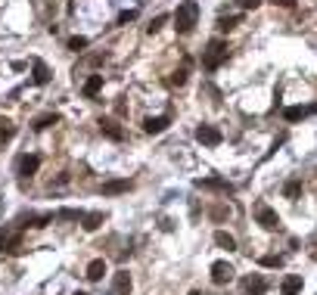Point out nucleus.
Returning <instances> with one entry per match:
<instances>
[{
    "label": "nucleus",
    "instance_id": "obj_12",
    "mask_svg": "<svg viewBox=\"0 0 317 295\" xmlns=\"http://www.w3.org/2000/svg\"><path fill=\"white\" fill-rule=\"evenodd\" d=\"M100 131H103L109 140H121V137H124V131H121V127H118L115 121H109V118H103V121H100Z\"/></svg>",
    "mask_w": 317,
    "mask_h": 295
},
{
    "label": "nucleus",
    "instance_id": "obj_27",
    "mask_svg": "<svg viewBox=\"0 0 317 295\" xmlns=\"http://www.w3.org/2000/svg\"><path fill=\"white\" fill-rule=\"evenodd\" d=\"M165 22H168V16H156V19L146 25V31H149V34H156V31H159V28H162Z\"/></svg>",
    "mask_w": 317,
    "mask_h": 295
},
{
    "label": "nucleus",
    "instance_id": "obj_24",
    "mask_svg": "<svg viewBox=\"0 0 317 295\" xmlns=\"http://www.w3.org/2000/svg\"><path fill=\"white\" fill-rule=\"evenodd\" d=\"M56 121H59L56 115H41V118L34 121V131H44V127H50V124H56Z\"/></svg>",
    "mask_w": 317,
    "mask_h": 295
},
{
    "label": "nucleus",
    "instance_id": "obj_16",
    "mask_svg": "<svg viewBox=\"0 0 317 295\" xmlns=\"http://www.w3.org/2000/svg\"><path fill=\"white\" fill-rule=\"evenodd\" d=\"M81 220H84V230H87V233H93V230H100V227H103V220H106V214H100V211H93V214H84Z\"/></svg>",
    "mask_w": 317,
    "mask_h": 295
},
{
    "label": "nucleus",
    "instance_id": "obj_21",
    "mask_svg": "<svg viewBox=\"0 0 317 295\" xmlns=\"http://www.w3.org/2000/svg\"><path fill=\"white\" fill-rule=\"evenodd\" d=\"M283 196L286 199H298V196H302V180H289L283 187Z\"/></svg>",
    "mask_w": 317,
    "mask_h": 295
},
{
    "label": "nucleus",
    "instance_id": "obj_30",
    "mask_svg": "<svg viewBox=\"0 0 317 295\" xmlns=\"http://www.w3.org/2000/svg\"><path fill=\"white\" fill-rule=\"evenodd\" d=\"M236 4H239L242 10H255V7L261 4V0H236Z\"/></svg>",
    "mask_w": 317,
    "mask_h": 295
},
{
    "label": "nucleus",
    "instance_id": "obj_20",
    "mask_svg": "<svg viewBox=\"0 0 317 295\" xmlns=\"http://www.w3.org/2000/svg\"><path fill=\"white\" fill-rule=\"evenodd\" d=\"M13 134H16V124L4 118V121H0V143H10V140H13Z\"/></svg>",
    "mask_w": 317,
    "mask_h": 295
},
{
    "label": "nucleus",
    "instance_id": "obj_32",
    "mask_svg": "<svg viewBox=\"0 0 317 295\" xmlns=\"http://www.w3.org/2000/svg\"><path fill=\"white\" fill-rule=\"evenodd\" d=\"M134 16H137V13H134V10H131V13H121V19H118V22H121V25H128V22H131V19H134Z\"/></svg>",
    "mask_w": 317,
    "mask_h": 295
},
{
    "label": "nucleus",
    "instance_id": "obj_7",
    "mask_svg": "<svg viewBox=\"0 0 317 295\" xmlns=\"http://www.w3.org/2000/svg\"><path fill=\"white\" fill-rule=\"evenodd\" d=\"M128 292H131V273L118 270L115 280H112V295H128Z\"/></svg>",
    "mask_w": 317,
    "mask_h": 295
},
{
    "label": "nucleus",
    "instance_id": "obj_1",
    "mask_svg": "<svg viewBox=\"0 0 317 295\" xmlns=\"http://www.w3.org/2000/svg\"><path fill=\"white\" fill-rule=\"evenodd\" d=\"M196 19H199V4H196V0H183V4L177 7V13H174L177 34H190L196 28Z\"/></svg>",
    "mask_w": 317,
    "mask_h": 295
},
{
    "label": "nucleus",
    "instance_id": "obj_22",
    "mask_svg": "<svg viewBox=\"0 0 317 295\" xmlns=\"http://www.w3.org/2000/svg\"><path fill=\"white\" fill-rule=\"evenodd\" d=\"M258 264L261 267H283V258H280V255H261Z\"/></svg>",
    "mask_w": 317,
    "mask_h": 295
},
{
    "label": "nucleus",
    "instance_id": "obj_11",
    "mask_svg": "<svg viewBox=\"0 0 317 295\" xmlns=\"http://www.w3.org/2000/svg\"><path fill=\"white\" fill-rule=\"evenodd\" d=\"M311 112H317V106H311V109H305V106H289L286 112H283V118H286V121H298V118H305V115H311Z\"/></svg>",
    "mask_w": 317,
    "mask_h": 295
},
{
    "label": "nucleus",
    "instance_id": "obj_28",
    "mask_svg": "<svg viewBox=\"0 0 317 295\" xmlns=\"http://www.w3.org/2000/svg\"><path fill=\"white\" fill-rule=\"evenodd\" d=\"M84 47H87V38H72L69 41V50H75V53H81Z\"/></svg>",
    "mask_w": 317,
    "mask_h": 295
},
{
    "label": "nucleus",
    "instance_id": "obj_19",
    "mask_svg": "<svg viewBox=\"0 0 317 295\" xmlns=\"http://www.w3.org/2000/svg\"><path fill=\"white\" fill-rule=\"evenodd\" d=\"M199 187H209V190H221V193H233V187L227 180H218V177H212V180H196Z\"/></svg>",
    "mask_w": 317,
    "mask_h": 295
},
{
    "label": "nucleus",
    "instance_id": "obj_3",
    "mask_svg": "<svg viewBox=\"0 0 317 295\" xmlns=\"http://www.w3.org/2000/svg\"><path fill=\"white\" fill-rule=\"evenodd\" d=\"M255 220L265 230H280V214L268 205V202H255Z\"/></svg>",
    "mask_w": 317,
    "mask_h": 295
},
{
    "label": "nucleus",
    "instance_id": "obj_17",
    "mask_svg": "<svg viewBox=\"0 0 317 295\" xmlns=\"http://www.w3.org/2000/svg\"><path fill=\"white\" fill-rule=\"evenodd\" d=\"M280 292H283V295H298V292H302V276H286L283 286H280Z\"/></svg>",
    "mask_w": 317,
    "mask_h": 295
},
{
    "label": "nucleus",
    "instance_id": "obj_13",
    "mask_svg": "<svg viewBox=\"0 0 317 295\" xmlns=\"http://www.w3.org/2000/svg\"><path fill=\"white\" fill-rule=\"evenodd\" d=\"M81 90H84V97H97L100 90H103V75H90Z\"/></svg>",
    "mask_w": 317,
    "mask_h": 295
},
{
    "label": "nucleus",
    "instance_id": "obj_15",
    "mask_svg": "<svg viewBox=\"0 0 317 295\" xmlns=\"http://www.w3.org/2000/svg\"><path fill=\"white\" fill-rule=\"evenodd\" d=\"M31 68H34V84H47L50 81V68L44 65V59H34Z\"/></svg>",
    "mask_w": 317,
    "mask_h": 295
},
{
    "label": "nucleus",
    "instance_id": "obj_25",
    "mask_svg": "<svg viewBox=\"0 0 317 295\" xmlns=\"http://www.w3.org/2000/svg\"><path fill=\"white\" fill-rule=\"evenodd\" d=\"M186 65H190V59L183 62V68H177L174 75H171V84H177V87H180V84H186Z\"/></svg>",
    "mask_w": 317,
    "mask_h": 295
},
{
    "label": "nucleus",
    "instance_id": "obj_8",
    "mask_svg": "<svg viewBox=\"0 0 317 295\" xmlns=\"http://www.w3.org/2000/svg\"><path fill=\"white\" fill-rule=\"evenodd\" d=\"M37 168H41V156H22V162H19V174L22 177H31Z\"/></svg>",
    "mask_w": 317,
    "mask_h": 295
},
{
    "label": "nucleus",
    "instance_id": "obj_34",
    "mask_svg": "<svg viewBox=\"0 0 317 295\" xmlns=\"http://www.w3.org/2000/svg\"><path fill=\"white\" fill-rule=\"evenodd\" d=\"M190 295H199V292H190Z\"/></svg>",
    "mask_w": 317,
    "mask_h": 295
},
{
    "label": "nucleus",
    "instance_id": "obj_33",
    "mask_svg": "<svg viewBox=\"0 0 317 295\" xmlns=\"http://www.w3.org/2000/svg\"><path fill=\"white\" fill-rule=\"evenodd\" d=\"M75 295H84V292H75Z\"/></svg>",
    "mask_w": 317,
    "mask_h": 295
},
{
    "label": "nucleus",
    "instance_id": "obj_29",
    "mask_svg": "<svg viewBox=\"0 0 317 295\" xmlns=\"http://www.w3.org/2000/svg\"><path fill=\"white\" fill-rule=\"evenodd\" d=\"M212 217H215V220H224V217H227V208H224V205L212 208Z\"/></svg>",
    "mask_w": 317,
    "mask_h": 295
},
{
    "label": "nucleus",
    "instance_id": "obj_5",
    "mask_svg": "<svg viewBox=\"0 0 317 295\" xmlns=\"http://www.w3.org/2000/svg\"><path fill=\"white\" fill-rule=\"evenodd\" d=\"M233 273H236V270H233L227 261H215V264H212V280H215L218 286L230 283V280H233Z\"/></svg>",
    "mask_w": 317,
    "mask_h": 295
},
{
    "label": "nucleus",
    "instance_id": "obj_2",
    "mask_svg": "<svg viewBox=\"0 0 317 295\" xmlns=\"http://www.w3.org/2000/svg\"><path fill=\"white\" fill-rule=\"evenodd\" d=\"M227 44H224V41H212L209 47H205V53H202V65L205 68H218L224 59H227Z\"/></svg>",
    "mask_w": 317,
    "mask_h": 295
},
{
    "label": "nucleus",
    "instance_id": "obj_23",
    "mask_svg": "<svg viewBox=\"0 0 317 295\" xmlns=\"http://www.w3.org/2000/svg\"><path fill=\"white\" fill-rule=\"evenodd\" d=\"M236 25H239V16H221V19H218V28L221 31H230Z\"/></svg>",
    "mask_w": 317,
    "mask_h": 295
},
{
    "label": "nucleus",
    "instance_id": "obj_31",
    "mask_svg": "<svg viewBox=\"0 0 317 295\" xmlns=\"http://www.w3.org/2000/svg\"><path fill=\"white\" fill-rule=\"evenodd\" d=\"M271 4H274V7H286V10H289V7H295V0H271Z\"/></svg>",
    "mask_w": 317,
    "mask_h": 295
},
{
    "label": "nucleus",
    "instance_id": "obj_18",
    "mask_svg": "<svg viewBox=\"0 0 317 295\" xmlns=\"http://www.w3.org/2000/svg\"><path fill=\"white\" fill-rule=\"evenodd\" d=\"M215 243H218L221 249H227V252H236V239H233L227 230H218V233H215Z\"/></svg>",
    "mask_w": 317,
    "mask_h": 295
},
{
    "label": "nucleus",
    "instance_id": "obj_14",
    "mask_svg": "<svg viewBox=\"0 0 317 295\" xmlns=\"http://www.w3.org/2000/svg\"><path fill=\"white\" fill-rule=\"evenodd\" d=\"M246 292L265 295V292H268V280H265V276H249V280H246Z\"/></svg>",
    "mask_w": 317,
    "mask_h": 295
},
{
    "label": "nucleus",
    "instance_id": "obj_4",
    "mask_svg": "<svg viewBox=\"0 0 317 295\" xmlns=\"http://www.w3.org/2000/svg\"><path fill=\"white\" fill-rule=\"evenodd\" d=\"M196 140H199L202 146H221L224 134L218 131V127H212V124H199V127H196Z\"/></svg>",
    "mask_w": 317,
    "mask_h": 295
},
{
    "label": "nucleus",
    "instance_id": "obj_9",
    "mask_svg": "<svg viewBox=\"0 0 317 295\" xmlns=\"http://www.w3.org/2000/svg\"><path fill=\"white\" fill-rule=\"evenodd\" d=\"M103 273H106V261H103V258H93V261L87 264V280L90 283H100Z\"/></svg>",
    "mask_w": 317,
    "mask_h": 295
},
{
    "label": "nucleus",
    "instance_id": "obj_26",
    "mask_svg": "<svg viewBox=\"0 0 317 295\" xmlns=\"http://www.w3.org/2000/svg\"><path fill=\"white\" fill-rule=\"evenodd\" d=\"M56 217H62V220H78V217H84V214L75 211V208H62V211H56Z\"/></svg>",
    "mask_w": 317,
    "mask_h": 295
},
{
    "label": "nucleus",
    "instance_id": "obj_10",
    "mask_svg": "<svg viewBox=\"0 0 317 295\" xmlns=\"http://www.w3.org/2000/svg\"><path fill=\"white\" fill-rule=\"evenodd\" d=\"M165 127H168V115H156V118H146L143 121V131L146 134H162Z\"/></svg>",
    "mask_w": 317,
    "mask_h": 295
},
{
    "label": "nucleus",
    "instance_id": "obj_6",
    "mask_svg": "<svg viewBox=\"0 0 317 295\" xmlns=\"http://www.w3.org/2000/svg\"><path fill=\"white\" fill-rule=\"evenodd\" d=\"M131 187H134L131 180H109V183H103V187H100V193H103V196H121V193H128Z\"/></svg>",
    "mask_w": 317,
    "mask_h": 295
}]
</instances>
